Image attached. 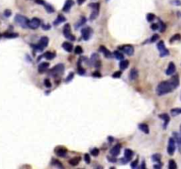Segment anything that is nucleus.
I'll use <instances>...</instances> for the list:
<instances>
[{"instance_id": "nucleus-1", "label": "nucleus", "mask_w": 181, "mask_h": 169, "mask_svg": "<svg viewBox=\"0 0 181 169\" xmlns=\"http://www.w3.org/2000/svg\"><path fill=\"white\" fill-rule=\"evenodd\" d=\"M173 90L171 84L170 83V81H163V82L159 83V85L156 87V93L157 95L162 96L167 94V93H171Z\"/></svg>"}, {"instance_id": "nucleus-2", "label": "nucleus", "mask_w": 181, "mask_h": 169, "mask_svg": "<svg viewBox=\"0 0 181 169\" xmlns=\"http://www.w3.org/2000/svg\"><path fill=\"white\" fill-rule=\"evenodd\" d=\"M64 70V65L63 63H59V65L54 66L52 69L49 70V74L52 77H54V78H56V77L63 75Z\"/></svg>"}, {"instance_id": "nucleus-3", "label": "nucleus", "mask_w": 181, "mask_h": 169, "mask_svg": "<svg viewBox=\"0 0 181 169\" xmlns=\"http://www.w3.org/2000/svg\"><path fill=\"white\" fill-rule=\"evenodd\" d=\"M14 20L17 24H18L19 26H20L21 27H23V28H27V27H28V22H29L28 19L26 18L25 16H23V15L17 14L14 18Z\"/></svg>"}, {"instance_id": "nucleus-4", "label": "nucleus", "mask_w": 181, "mask_h": 169, "mask_svg": "<svg viewBox=\"0 0 181 169\" xmlns=\"http://www.w3.org/2000/svg\"><path fill=\"white\" fill-rule=\"evenodd\" d=\"M63 34L64 35V37L66 39H68L69 41H74L75 37L74 36V35L72 34V31H71V27L69 24H66L64 26L63 28Z\"/></svg>"}, {"instance_id": "nucleus-5", "label": "nucleus", "mask_w": 181, "mask_h": 169, "mask_svg": "<svg viewBox=\"0 0 181 169\" xmlns=\"http://www.w3.org/2000/svg\"><path fill=\"white\" fill-rule=\"evenodd\" d=\"M157 49H158L159 52H160V57H166V55H168L170 54L169 50L165 48L164 42H163V41H161V42H158V44H157Z\"/></svg>"}, {"instance_id": "nucleus-6", "label": "nucleus", "mask_w": 181, "mask_h": 169, "mask_svg": "<svg viewBox=\"0 0 181 169\" xmlns=\"http://www.w3.org/2000/svg\"><path fill=\"white\" fill-rule=\"evenodd\" d=\"M176 140L174 138H171L169 139V144H168V148H167V151L169 153V155H173L174 152H175L176 150Z\"/></svg>"}, {"instance_id": "nucleus-7", "label": "nucleus", "mask_w": 181, "mask_h": 169, "mask_svg": "<svg viewBox=\"0 0 181 169\" xmlns=\"http://www.w3.org/2000/svg\"><path fill=\"white\" fill-rule=\"evenodd\" d=\"M99 5L98 3H95V4H90L89 7H91L93 9V12H92L91 15H90V20H95V19L97 17L98 12H99Z\"/></svg>"}, {"instance_id": "nucleus-8", "label": "nucleus", "mask_w": 181, "mask_h": 169, "mask_svg": "<svg viewBox=\"0 0 181 169\" xmlns=\"http://www.w3.org/2000/svg\"><path fill=\"white\" fill-rule=\"evenodd\" d=\"M41 25V20L38 18H33L31 20H29L28 22V27L31 29H36L40 27Z\"/></svg>"}, {"instance_id": "nucleus-9", "label": "nucleus", "mask_w": 181, "mask_h": 169, "mask_svg": "<svg viewBox=\"0 0 181 169\" xmlns=\"http://www.w3.org/2000/svg\"><path fill=\"white\" fill-rule=\"evenodd\" d=\"M119 49L120 50H122L126 55H132L133 53H134V49H133V47L132 46V45H124V46L119 47Z\"/></svg>"}, {"instance_id": "nucleus-10", "label": "nucleus", "mask_w": 181, "mask_h": 169, "mask_svg": "<svg viewBox=\"0 0 181 169\" xmlns=\"http://www.w3.org/2000/svg\"><path fill=\"white\" fill-rule=\"evenodd\" d=\"M169 81L171 84L173 89H176L179 85V77H178V75H175V76L171 77V78Z\"/></svg>"}, {"instance_id": "nucleus-11", "label": "nucleus", "mask_w": 181, "mask_h": 169, "mask_svg": "<svg viewBox=\"0 0 181 169\" xmlns=\"http://www.w3.org/2000/svg\"><path fill=\"white\" fill-rule=\"evenodd\" d=\"M55 152L59 157H66V154H67V150L64 148V147H57L55 150Z\"/></svg>"}, {"instance_id": "nucleus-12", "label": "nucleus", "mask_w": 181, "mask_h": 169, "mask_svg": "<svg viewBox=\"0 0 181 169\" xmlns=\"http://www.w3.org/2000/svg\"><path fill=\"white\" fill-rule=\"evenodd\" d=\"M120 150H121V145L120 144H116L115 146H113L111 150V155L114 156V157H117V156L120 153Z\"/></svg>"}, {"instance_id": "nucleus-13", "label": "nucleus", "mask_w": 181, "mask_h": 169, "mask_svg": "<svg viewBox=\"0 0 181 169\" xmlns=\"http://www.w3.org/2000/svg\"><path fill=\"white\" fill-rule=\"evenodd\" d=\"M49 43V38L48 37H42L41 39L39 40V42H38V46L40 47V48H42V50L45 48V47H47V45H48Z\"/></svg>"}, {"instance_id": "nucleus-14", "label": "nucleus", "mask_w": 181, "mask_h": 169, "mask_svg": "<svg viewBox=\"0 0 181 169\" xmlns=\"http://www.w3.org/2000/svg\"><path fill=\"white\" fill-rule=\"evenodd\" d=\"M81 35H82V38L85 41H88L90 38V28L89 27H85L81 30Z\"/></svg>"}, {"instance_id": "nucleus-15", "label": "nucleus", "mask_w": 181, "mask_h": 169, "mask_svg": "<svg viewBox=\"0 0 181 169\" xmlns=\"http://www.w3.org/2000/svg\"><path fill=\"white\" fill-rule=\"evenodd\" d=\"M73 5H74V1H73V0H66L63 7V12H68Z\"/></svg>"}, {"instance_id": "nucleus-16", "label": "nucleus", "mask_w": 181, "mask_h": 169, "mask_svg": "<svg viewBox=\"0 0 181 169\" xmlns=\"http://www.w3.org/2000/svg\"><path fill=\"white\" fill-rule=\"evenodd\" d=\"M175 70H176V66L175 65H174V63H169V66H168V68H167V70H166V73L167 75H169V76H171V75H172L175 72Z\"/></svg>"}, {"instance_id": "nucleus-17", "label": "nucleus", "mask_w": 181, "mask_h": 169, "mask_svg": "<svg viewBox=\"0 0 181 169\" xmlns=\"http://www.w3.org/2000/svg\"><path fill=\"white\" fill-rule=\"evenodd\" d=\"M49 63H46V62H44V63H41L39 66H38V71L39 73H44L47 70V69L49 68Z\"/></svg>"}, {"instance_id": "nucleus-18", "label": "nucleus", "mask_w": 181, "mask_h": 169, "mask_svg": "<svg viewBox=\"0 0 181 169\" xmlns=\"http://www.w3.org/2000/svg\"><path fill=\"white\" fill-rule=\"evenodd\" d=\"M159 117H160L161 119H163V122H164V123H163V129H166L168 123H169V122H170V116L167 114H162V115H159Z\"/></svg>"}, {"instance_id": "nucleus-19", "label": "nucleus", "mask_w": 181, "mask_h": 169, "mask_svg": "<svg viewBox=\"0 0 181 169\" xmlns=\"http://www.w3.org/2000/svg\"><path fill=\"white\" fill-rule=\"evenodd\" d=\"M81 158L79 157V156L74 157L73 159H71L70 160H69V164L73 166H77V165H79V163L81 162Z\"/></svg>"}, {"instance_id": "nucleus-20", "label": "nucleus", "mask_w": 181, "mask_h": 169, "mask_svg": "<svg viewBox=\"0 0 181 169\" xmlns=\"http://www.w3.org/2000/svg\"><path fill=\"white\" fill-rule=\"evenodd\" d=\"M62 47H63L64 50L66 51H67V52H71V51L74 50V46H73V44L69 42H64L63 45H62Z\"/></svg>"}, {"instance_id": "nucleus-21", "label": "nucleus", "mask_w": 181, "mask_h": 169, "mask_svg": "<svg viewBox=\"0 0 181 169\" xmlns=\"http://www.w3.org/2000/svg\"><path fill=\"white\" fill-rule=\"evenodd\" d=\"M100 50L103 52V54L104 55L105 57H107V58H111V53L110 52V50H107V48H105L104 46H100Z\"/></svg>"}, {"instance_id": "nucleus-22", "label": "nucleus", "mask_w": 181, "mask_h": 169, "mask_svg": "<svg viewBox=\"0 0 181 169\" xmlns=\"http://www.w3.org/2000/svg\"><path fill=\"white\" fill-rule=\"evenodd\" d=\"M138 127H139V130H141L145 134L149 133V128H148V124H146V123H141V124H139Z\"/></svg>"}, {"instance_id": "nucleus-23", "label": "nucleus", "mask_w": 181, "mask_h": 169, "mask_svg": "<svg viewBox=\"0 0 181 169\" xmlns=\"http://www.w3.org/2000/svg\"><path fill=\"white\" fill-rule=\"evenodd\" d=\"M66 20V18H64L63 15L59 14V16H57V18L55 20V21H54V26H59V24H61L62 22H64Z\"/></svg>"}, {"instance_id": "nucleus-24", "label": "nucleus", "mask_w": 181, "mask_h": 169, "mask_svg": "<svg viewBox=\"0 0 181 169\" xmlns=\"http://www.w3.org/2000/svg\"><path fill=\"white\" fill-rule=\"evenodd\" d=\"M139 76V72L136 69H132V70L130 71V74H129V77H130L131 80H135Z\"/></svg>"}, {"instance_id": "nucleus-25", "label": "nucleus", "mask_w": 181, "mask_h": 169, "mask_svg": "<svg viewBox=\"0 0 181 169\" xmlns=\"http://www.w3.org/2000/svg\"><path fill=\"white\" fill-rule=\"evenodd\" d=\"M129 66V61L128 60H122L119 63V68L120 70H126L127 69V67Z\"/></svg>"}, {"instance_id": "nucleus-26", "label": "nucleus", "mask_w": 181, "mask_h": 169, "mask_svg": "<svg viewBox=\"0 0 181 169\" xmlns=\"http://www.w3.org/2000/svg\"><path fill=\"white\" fill-rule=\"evenodd\" d=\"M133 155V151H131L130 149H126V150H125V158H126V159H127L129 161H130L131 159H132Z\"/></svg>"}, {"instance_id": "nucleus-27", "label": "nucleus", "mask_w": 181, "mask_h": 169, "mask_svg": "<svg viewBox=\"0 0 181 169\" xmlns=\"http://www.w3.org/2000/svg\"><path fill=\"white\" fill-rule=\"evenodd\" d=\"M44 57H45L46 59L48 60H52L54 57H56V53L54 52H49V51H48V52H46L45 54L44 55Z\"/></svg>"}, {"instance_id": "nucleus-28", "label": "nucleus", "mask_w": 181, "mask_h": 169, "mask_svg": "<svg viewBox=\"0 0 181 169\" xmlns=\"http://www.w3.org/2000/svg\"><path fill=\"white\" fill-rule=\"evenodd\" d=\"M113 55H114V57H115V58L116 59H118V60H123L124 59V55H123L122 53H120L119 51H115V52L113 53Z\"/></svg>"}, {"instance_id": "nucleus-29", "label": "nucleus", "mask_w": 181, "mask_h": 169, "mask_svg": "<svg viewBox=\"0 0 181 169\" xmlns=\"http://www.w3.org/2000/svg\"><path fill=\"white\" fill-rule=\"evenodd\" d=\"M18 34L15 33H5L4 34V37L5 38H17L18 37Z\"/></svg>"}, {"instance_id": "nucleus-30", "label": "nucleus", "mask_w": 181, "mask_h": 169, "mask_svg": "<svg viewBox=\"0 0 181 169\" xmlns=\"http://www.w3.org/2000/svg\"><path fill=\"white\" fill-rule=\"evenodd\" d=\"M158 27H159V28H160V32H162V33H163V32H164L165 29H166V25H165L162 20L159 21Z\"/></svg>"}, {"instance_id": "nucleus-31", "label": "nucleus", "mask_w": 181, "mask_h": 169, "mask_svg": "<svg viewBox=\"0 0 181 169\" xmlns=\"http://www.w3.org/2000/svg\"><path fill=\"white\" fill-rule=\"evenodd\" d=\"M169 168L170 169H176L177 168V164L175 162V160L171 159L169 161Z\"/></svg>"}, {"instance_id": "nucleus-32", "label": "nucleus", "mask_w": 181, "mask_h": 169, "mask_svg": "<svg viewBox=\"0 0 181 169\" xmlns=\"http://www.w3.org/2000/svg\"><path fill=\"white\" fill-rule=\"evenodd\" d=\"M77 70H78V73L79 74V75H84L86 73V70H85V69H84L83 67H81V63H78V69H77Z\"/></svg>"}, {"instance_id": "nucleus-33", "label": "nucleus", "mask_w": 181, "mask_h": 169, "mask_svg": "<svg viewBox=\"0 0 181 169\" xmlns=\"http://www.w3.org/2000/svg\"><path fill=\"white\" fill-rule=\"evenodd\" d=\"M52 165H53V166H57V167H59V168H63L64 167L63 165H62L59 161V160H57V159H52Z\"/></svg>"}, {"instance_id": "nucleus-34", "label": "nucleus", "mask_w": 181, "mask_h": 169, "mask_svg": "<svg viewBox=\"0 0 181 169\" xmlns=\"http://www.w3.org/2000/svg\"><path fill=\"white\" fill-rule=\"evenodd\" d=\"M171 113L172 115H178L181 114V108H173L171 110Z\"/></svg>"}, {"instance_id": "nucleus-35", "label": "nucleus", "mask_w": 181, "mask_h": 169, "mask_svg": "<svg viewBox=\"0 0 181 169\" xmlns=\"http://www.w3.org/2000/svg\"><path fill=\"white\" fill-rule=\"evenodd\" d=\"M181 39V35H179V34H177V35H174L171 38V40H170V42H173L174 41H178Z\"/></svg>"}, {"instance_id": "nucleus-36", "label": "nucleus", "mask_w": 181, "mask_h": 169, "mask_svg": "<svg viewBox=\"0 0 181 169\" xmlns=\"http://www.w3.org/2000/svg\"><path fill=\"white\" fill-rule=\"evenodd\" d=\"M152 159L154 160L155 162H158V163H160L161 155L160 154H154V155L152 156Z\"/></svg>"}, {"instance_id": "nucleus-37", "label": "nucleus", "mask_w": 181, "mask_h": 169, "mask_svg": "<svg viewBox=\"0 0 181 169\" xmlns=\"http://www.w3.org/2000/svg\"><path fill=\"white\" fill-rule=\"evenodd\" d=\"M155 18H156L155 14H153V13H148L147 14V20L148 21V22H152V21L155 20Z\"/></svg>"}, {"instance_id": "nucleus-38", "label": "nucleus", "mask_w": 181, "mask_h": 169, "mask_svg": "<svg viewBox=\"0 0 181 169\" xmlns=\"http://www.w3.org/2000/svg\"><path fill=\"white\" fill-rule=\"evenodd\" d=\"M74 52H75V54H77V55H81V54H82L83 50L81 46H76V48H75V50H74Z\"/></svg>"}, {"instance_id": "nucleus-39", "label": "nucleus", "mask_w": 181, "mask_h": 169, "mask_svg": "<svg viewBox=\"0 0 181 169\" xmlns=\"http://www.w3.org/2000/svg\"><path fill=\"white\" fill-rule=\"evenodd\" d=\"M121 75H122V71H121V70H118V71L114 72V73L112 74V78H120V77H121Z\"/></svg>"}, {"instance_id": "nucleus-40", "label": "nucleus", "mask_w": 181, "mask_h": 169, "mask_svg": "<svg viewBox=\"0 0 181 169\" xmlns=\"http://www.w3.org/2000/svg\"><path fill=\"white\" fill-rule=\"evenodd\" d=\"M44 6H45V10H46L48 12H54V8L50 5H44Z\"/></svg>"}, {"instance_id": "nucleus-41", "label": "nucleus", "mask_w": 181, "mask_h": 169, "mask_svg": "<svg viewBox=\"0 0 181 169\" xmlns=\"http://www.w3.org/2000/svg\"><path fill=\"white\" fill-rule=\"evenodd\" d=\"M84 160H85V162L87 164H89L90 162H91V159H90V155L88 154V153H86L85 155H84Z\"/></svg>"}, {"instance_id": "nucleus-42", "label": "nucleus", "mask_w": 181, "mask_h": 169, "mask_svg": "<svg viewBox=\"0 0 181 169\" xmlns=\"http://www.w3.org/2000/svg\"><path fill=\"white\" fill-rule=\"evenodd\" d=\"M99 154V150L97 148H94L91 150V155L95 156V157H96Z\"/></svg>"}, {"instance_id": "nucleus-43", "label": "nucleus", "mask_w": 181, "mask_h": 169, "mask_svg": "<svg viewBox=\"0 0 181 169\" xmlns=\"http://www.w3.org/2000/svg\"><path fill=\"white\" fill-rule=\"evenodd\" d=\"M158 39H159V35H156V34H155V35L151 37V39H150V42H156Z\"/></svg>"}, {"instance_id": "nucleus-44", "label": "nucleus", "mask_w": 181, "mask_h": 169, "mask_svg": "<svg viewBox=\"0 0 181 169\" xmlns=\"http://www.w3.org/2000/svg\"><path fill=\"white\" fill-rule=\"evenodd\" d=\"M44 85L46 87H48V88L51 87V83H50V80H49V78H46V79H44Z\"/></svg>"}, {"instance_id": "nucleus-45", "label": "nucleus", "mask_w": 181, "mask_h": 169, "mask_svg": "<svg viewBox=\"0 0 181 169\" xmlns=\"http://www.w3.org/2000/svg\"><path fill=\"white\" fill-rule=\"evenodd\" d=\"M74 74L73 73V72H71V73L67 76V78L66 79V83H67V82H70V81L72 80L73 78H74Z\"/></svg>"}, {"instance_id": "nucleus-46", "label": "nucleus", "mask_w": 181, "mask_h": 169, "mask_svg": "<svg viewBox=\"0 0 181 169\" xmlns=\"http://www.w3.org/2000/svg\"><path fill=\"white\" fill-rule=\"evenodd\" d=\"M108 160H109L110 162H113V163H115V162H117V159L116 158H114V156H112V157H107Z\"/></svg>"}, {"instance_id": "nucleus-47", "label": "nucleus", "mask_w": 181, "mask_h": 169, "mask_svg": "<svg viewBox=\"0 0 181 169\" xmlns=\"http://www.w3.org/2000/svg\"><path fill=\"white\" fill-rule=\"evenodd\" d=\"M11 14H12V12H11V10H5V12H4V15H5V17H10Z\"/></svg>"}, {"instance_id": "nucleus-48", "label": "nucleus", "mask_w": 181, "mask_h": 169, "mask_svg": "<svg viewBox=\"0 0 181 169\" xmlns=\"http://www.w3.org/2000/svg\"><path fill=\"white\" fill-rule=\"evenodd\" d=\"M92 75H93L94 77H96V78H101V76H102V75H101V73H100V72H99V71H97V70H96V71H95L94 73L92 74Z\"/></svg>"}, {"instance_id": "nucleus-49", "label": "nucleus", "mask_w": 181, "mask_h": 169, "mask_svg": "<svg viewBox=\"0 0 181 169\" xmlns=\"http://www.w3.org/2000/svg\"><path fill=\"white\" fill-rule=\"evenodd\" d=\"M34 2H35L36 4H38V5H45V2L44 0H34Z\"/></svg>"}, {"instance_id": "nucleus-50", "label": "nucleus", "mask_w": 181, "mask_h": 169, "mask_svg": "<svg viewBox=\"0 0 181 169\" xmlns=\"http://www.w3.org/2000/svg\"><path fill=\"white\" fill-rule=\"evenodd\" d=\"M137 164H138V159H135L134 161L132 162V164H131V166H132L133 168H135L137 166Z\"/></svg>"}, {"instance_id": "nucleus-51", "label": "nucleus", "mask_w": 181, "mask_h": 169, "mask_svg": "<svg viewBox=\"0 0 181 169\" xmlns=\"http://www.w3.org/2000/svg\"><path fill=\"white\" fill-rule=\"evenodd\" d=\"M158 28H159L158 24H156V23H155V24H152L151 25V29L152 30H157Z\"/></svg>"}, {"instance_id": "nucleus-52", "label": "nucleus", "mask_w": 181, "mask_h": 169, "mask_svg": "<svg viewBox=\"0 0 181 169\" xmlns=\"http://www.w3.org/2000/svg\"><path fill=\"white\" fill-rule=\"evenodd\" d=\"M171 3L174 4V5H181V2L179 1V0H174V1H172Z\"/></svg>"}, {"instance_id": "nucleus-53", "label": "nucleus", "mask_w": 181, "mask_h": 169, "mask_svg": "<svg viewBox=\"0 0 181 169\" xmlns=\"http://www.w3.org/2000/svg\"><path fill=\"white\" fill-rule=\"evenodd\" d=\"M42 28H44V30H49L50 29V25H44L42 26Z\"/></svg>"}, {"instance_id": "nucleus-54", "label": "nucleus", "mask_w": 181, "mask_h": 169, "mask_svg": "<svg viewBox=\"0 0 181 169\" xmlns=\"http://www.w3.org/2000/svg\"><path fill=\"white\" fill-rule=\"evenodd\" d=\"M85 1H86V0H77V3H78L79 5H81Z\"/></svg>"}, {"instance_id": "nucleus-55", "label": "nucleus", "mask_w": 181, "mask_h": 169, "mask_svg": "<svg viewBox=\"0 0 181 169\" xmlns=\"http://www.w3.org/2000/svg\"><path fill=\"white\" fill-rule=\"evenodd\" d=\"M162 166H163V165H162V164H160V165H155L154 167H155V168H161V167H162Z\"/></svg>"}, {"instance_id": "nucleus-56", "label": "nucleus", "mask_w": 181, "mask_h": 169, "mask_svg": "<svg viewBox=\"0 0 181 169\" xmlns=\"http://www.w3.org/2000/svg\"><path fill=\"white\" fill-rule=\"evenodd\" d=\"M109 140H110L109 142H111H111H113L114 138H111V136H109Z\"/></svg>"}, {"instance_id": "nucleus-57", "label": "nucleus", "mask_w": 181, "mask_h": 169, "mask_svg": "<svg viewBox=\"0 0 181 169\" xmlns=\"http://www.w3.org/2000/svg\"><path fill=\"white\" fill-rule=\"evenodd\" d=\"M180 133H181V125H180Z\"/></svg>"}, {"instance_id": "nucleus-58", "label": "nucleus", "mask_w": 181, "mask_h": 169, "mask_svg": "<svg viewBox=\"0 0 181 169\" xmlns=\"http://www.w3.org/2000/svg\"><path fill=\"white\" fill-rule=\"evenodd\" d=\"M0 38H1V35H0Z\"/></svg>"}, {"instance_id": "nucleus-59", "label": "nucleus", "mask_w": 181, "mask_h": 169, "mask_svg": "<svg viewBox=\"0 0 181 169\" xmlns=\"http://www.w3.org/2000/svg\"><path fill=\"white\" fill-rule=\"evenodd\" d=\"M180 98H181V97H180Z\"/></svg>"}]
</instances>
